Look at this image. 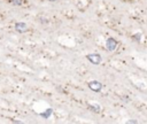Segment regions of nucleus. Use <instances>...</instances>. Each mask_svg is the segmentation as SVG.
<instances>
[{
	"label": "nucleus",
	"mask_w": 147,
	"mask_h": 124,
	"mask_svg": "<svg viewBox=\"0 0 147 124\" xmlns=\"http://www.w3.org/2000/svg\"><path fill=\"white\" fill-rule=\"evenodd\" d=\"M117 46H118V41H117L115 38L110 37V38H108V39L106 40V49H107V51L114 52V51H116Z\"/></svg>",
	"instance_id": "2"
},
{
	"label": "nucleus",
	"mask_w": 147,
	"mask_h": 124,
	"mask_svg": "<svg viewBox=\"0 0 147 124\" xmlns=\"http://www.w3.org/2000/svg\"><path fill=\"white\" fill-rule=\"evenodd\" d=\"M87 107H88L91 110H93L94 113H100V111H101V107H100L98 103H87Z\"/></svg>",
	"instance_id": "6"
},
{
	"label": "nucleus",
	"mask_w": 147,
	"mask_h": 124,
	"mask_svg": "<svg viewBox=\"0 0 147 124\" xmlns=\"http://www.w3.org/2000/svg\"><path fill=\"white\" fill-rule=\"evenodd\" d=\"M52 114H53V109H52V108H47V110H45V111L40 113L39 115H40L41 117H44V118H48Z\"/></svg>",
	"instance_id": "7"
},
{
	"label": "nucleus",
	"mask_w": 147,
	"mask_h": 124,
	"mask_svg": "<svg viewBox=\"0 0 147 124\" xmlns=\"http://www.w3.org/2000/svg\"><path fill=\"white\" fill-rule=\"evenodd\" d=\"M87 86H88V88H90L91 91L96 92V93L102 90V84H101L99 80H91V82L87 83Z\"/></svg>",
	"instance_id": "3"
},
{
	"label": "nucleus",
	"mask_w": 147,
	"mask_h": 124,
	"mask_svg": "<svg viewBox=\"0 0 147 124\" xmlns=\"http://www.w3.org/2000/svg\"><path fill=\"white\" fill-rule=\"evenodd\" d=\"M124 1H129V2H131V1H134V0H124Z\"/></svg>",
	"instance_id": "10"
},
{
	"label": "nucleus",
	"mask_w": 147,
	"mask_h": 124,
	"mask_svg": "<svg viewBox=\"0 0 147 124\" xmlns=\"http://www.w3.org/2000/svg\"><path fill=\"white\" fill-rule=\"evenodd\" d=\"M86 59H87L92 64H94V65L100 64L101 61H102V57H101V55H100L99 53H90V54L86 55Z\"/></svg>",
	"instance_id": "1"
},
{
	"label": "nucleus",
	"mask_w": 147,
	"mask_h": 124,
	"mask_svg": "<svg viewBox=\"0 0 147 124\" xmlns=\"http://www.w3.org/2000/svg\"><path fill=\"white\" fill-rule=\"evenodd\" d=\"M6 1L14 6H24L28 3V0H6Z\"/></svg>",
	"instance_id": "5"
},
{
	"label": "nucleus",
	"mask_w": 147,
	"mask_h": 124,
	"mask_svg": "<svg viewBox=\"0 0 147 124\" xmlns=\"http://www.w3.org/2000/svg\"><path fill=\"white\" fill-rule=\"evenodd\" d=\"M47 1H51V2H54V1H56V0H47Z\"/></svg>",
	"instance_id": "9"
},
{
	"label": "nucleus",
	"mask_w": 147,
	"mask_h": 124,
	"mask_svg": "<svg viewBox=\"0 0 147 124\" xmlns=\"http://www.w3.org/2000/svg\"><path fill=\"white\" fill-rule=\"evenodd\" d=\"M129 123H137V121L136 119H133V121L131 119V121H129Z\"/></svg>",
	"instance_id": "8"
},
{
	"label": "nucleus",
	"mask_w": 147,
	"mask_h": 124,
	"mask_svg": "<svg viewBox=\"0 0 147 124\" xmlns=\"http://www.w3.org/2000/svg\"><path fill=\"white\" fill-rule=\"evenodd\" d=\"M15 30L18 33H25L29 31V26L24 22H17V23H15Z\"/></svg>",
	"instance_id": "4"
}]
</instances>
